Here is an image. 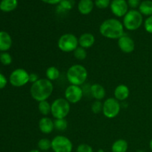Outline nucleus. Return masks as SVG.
I'll use <instances>...</instances> for the list:
<instances>
[{
	"label": "nucleus",
	"mask_w": 152,
	"mask_h": 152,
	"mask_svg": "<svg viewBox=\"0 0 152 152\" xmlns=\"http://www.w3.org/2000/svg\"><path fill=\"white\" fill-rule=\"evenodd\" d=\"M53 91V83L46 78L39 79L33 83L30 88L31 97L37 102L47 100Z\"/></svg>",
	"instance_id": "nucleus-1"
},
{
	"label": "nucleus",
	"mask_w": 152,
	"mask_h": 152,
	"mask_svg": "<svg viewBox=\"0 0 152 152\" xmlns=\"http://www.w3.org/2000/svg\"><path fill=\"white\" fill-rule=\"evenodd\" d=\"M99 33L105 38L118 39L124 35V26L123 22L117 19L111 18L102 22L99 26Z\"/></svg>",
	"instance_id": "nucleus-2"
},
{
	"label": "nucleus",
	"mask_w": 152,
	"mask_h": 152,
	"mask_svg": "<svg viewBox=\"0 0 152 152\" xmlns=\"http://www.w3.org/2000/svg\"><path fill=\"white\" fill-rule=\"evenodd\" d=\"M88 76L86 67L80 64H74L69 67L66 73V78L70 85L81 86L86 82Z\"/></svg>",
	"instance_id": "nucleus-3"
},
{
	"label": "nucleus",
	"mask_w": 152,
	"mask_h": 152,
	"mask_svg": "<svg viewBox=\"0 0 152 152\" xmlns=\"http://www.w3.org/2000/svg\"><path fill=\"white\" fill-rule=\"evenodd\" d=\"M143 23V16L136 9H132L123 16V24L124 28L130 31L139 29Z\"/></svg>",
	"instance_id": "nucleus-4"
},
{
	"label": "nucleus",
	"mask_w": 152,
	"mask_h": 152,
	"mask_svg": "<svg viewBox=\"0 0 152 152\" xmlns=\"http://www.w3.org/2000/svg\"><path fill=\"white\" fill-rule=\"evenodd\" d=\"M71 111V103L65 98H57L51 103V114L53 118L65 119Z\"/></svg>",
	"instance_id": "nucleus-5"
},
{
	"label": "nucleus",
	"mask_w": 152,
	"mask_h": 152,
	"mask_svg": "<svg viewBox=\"0 0 152 152\" xmlns=\"http://www.w3.org/2000/svg\"><path fill=\"white\" fill-rule=\"evenodd\" d=\"M57 46L59 50L64 53L74 52L79 47L78 38L71 33L64 34L58 39Z\"/></svg>",
	"instance_id": "nucleus-6"
},
{
	"label": "nucleus",
	"mask_w": 152,
	"mask_h": 152,
	"mask_svg": "<svg viewBox=\"0 0 152 152\" xmlns=\"http://www.w3.org/2000/svg\"><path fill=\"white\" fill-rule=\"evenodd\" d=\"M120 102L114 97H109L104 101L102 112L106 118L114 119L120 114Z\"/></svg>",
	"instance_id": "nucleus-7"
},
{
	"label": "nucleus",
	"mask_w": 152,
	"mask_h": 152,
	"mask_svg": "<svg viewBox=\"0 0 152 152\" xmlns=\"http://www.w3.org/2000/svg\"><path fill=\"white\" fill-rule=\"evenodd\" d=\"M51 149L53 152H72L73 143L67 137L57 135L52 139Z\"/></svg>",
	"instance_id": "nucleus-8"
},
{
	"label": "nucleus",
	"mask_w": 152,
	"mask_h": 152,
	"mask_svg": "<svg viewBox=\"0 0 152 152\" xmlns=\"http://www.w3.org/2000/svg\"><path fill=\"white\" fill-rule=\"evenodd\" d=\"M30 74L24 68L15 69L9 77V82L14 87H22L29 83Z\"/></svg>",
	"instance_id": "nucleus-9"
},
{
	"label": "nucleus",
	"mask_w": 152,
	"mask_h": 152,
	"mask_svg": "<svg viewBox=\"0 0 152 152\" xmlns=\"http://www.w3.org/2000/svg\"><path fill=\"white\" fill-rule=\"evenodd\" d=\"M84 92L80 86L70 85L65 88V99L71 104H76L83 99Z\"/></svg>",
	"instance_id": "nucleus-10"
},
{
	"label": "nucleus",
	"mask_w": 152,
	"mask_h": 152,
	"mask_svg": "<svg viewBox=\"0 0 152 152\" xmlns=\"http://www.w3.org/2000/svg\"><path fill=\"white\" fill-rule=\"evenodd\" d=\"M110 8L113 14L117 17H123L129 11V4L126 0H112Z\"/></svg>",
	"instance_id": "nucleus-11"
},
{
	"label": "nucleus",
	"mask_w": 152,
	"mask_h": 152,
	"mask_svg": "<svg viewBox=\"0 0 152 152\" xmlns=\"http://www.w3.org/2000/svg\"><path fill=\"white\" fill-rule=\"evenodd\" d=\"M117 45L119 48L124 53H131L134 50L135 42L131 37L125 34L118 39Z\"/></svg>",
	"instance_id": "nucleus-12"
},
{
	"label": "nucleus",
	"mask_w": 152,
	"mask_h": 152,
	"mask_svg": "<svg viewBox=\"0 0 152 152\" xmlns=\"http://www.w3.org/2000/svg\"><path fill=\"white\" fill-rule=\"evenodd\" d=\"M39 129L45 134H49L54 130V123L51 118L48 117H43L39 121Z\"/></svg>",
	"instance_id": "nucleus-13"
},
{
	"label": "nucleus",
	"mask_w": 152,
	"mask_h": 152,
	"mask_svg": "<svg viewBox=\"0 0 152 152\" xmlns=\"http://www.w3.org/2000/svg\"><path fill=\"white\" fill-rule=\"evenodd\" d=\"M79 46L85 49L91 48L95 43V37L91 33H84L82 34L78 38Z\"/></svg>",
	"instance_id": "nucleus-14"
},
{
	"label": "nucleus",
	"mask_w": 152,
	"mask_h": 152,
	"mask_svg": "<svg viewBox=\"0 0 152 152\" xmlns=\"http://www.w3.org/2000/svg\"><path fill=\"white\" fill-rule=\"evenodd\" d=\"M114 98L119 102H123L127 99L130 95V90L126 85H119L115 88L114 91Z\"/></svg>",
	"instance_id": "nucleus-15"
},
{
	"label": "nucleus",
	"mask_w": 152,
	"mask_h": 152,
	"mask_svg": "<svg viewBox=\"0 0 152 152\" xmlns=\"http://www.w3.org/2000/svg\"><path fill=\"white\" fill-rule=\"evenodd\" d=\"M90 94L94 99L101 101L105 98L106 92H105V88L102 85L95 83L91 86Z\"/></svg>",
	"instance_id": "nucleus-16"
},
{
	"label": "nucleus",
	"mask_w": 152,
	"mask_h": 152,
	"mask_svg": "<svg viewBox=\"0 0 152 152\" xmlns=\"http://www.w3.org/2000/svg\"><path fill=\"white\" fill-rule=\"evenodd\" d=\"M12 46V38L6 31H0V51L7 52Z\"/></svg>",
	"instance_id": "nucleus-17"
},
{
	"label": "nucleus",
	"mask_w": 152,
	"mask_h": 152,
	"mask_svg": "<svg viewBox=\"0 0 152 152\" xmlns=\"http://www.w3.org/2000/svg\"><path fill=\"white\" fill-rule=\"evenodd\" d=\"M94 3L92 0H80L77 4L79 12L83 15H88L91 13Z\"/></svg>",
	"instance_id": "nucleus-18"
},
{
	"label": "nucleus",
	"mask_w": 152,
	"mask_h": 152,
	"mask_svg": "<svg viewBox=\"0 0 152 152\" xmlns=\"http://www.w3.org/2000/svg\"><path fill=\"white\" fill-rule=\"evenodd\" d=\"M129 148V144L126 140L119 139L114 141L111 145L112 152H126Z\"/></svg>",
	"instance_id": "nucleus-19"
},
{
	"label": "nucleus",
	"mask_w": 152,
	"mask_h": 152,
	"mask_svg": "<svg viewBox=\"0 0 152 152\" xmlns=\"http://www.w3.org/2000/svg\"><path fill=\"white\" fill-rule=\"evenodd\" d=\"M18 0H1L0 1V10L3 12H10L17 7Z\"/></svg>",
	"instance_id": "nucleus-20"
},
{
	"label": "nucleus",
	"mask_w": 152,
	"mask_h": 152,
	"mask_svg": "<svg viewBox=\"0 0 152 152\" xmlns=\"http://www.w3.org/2000/svg\"><path fill=\"white\" fill-rule=\"evenodd\" d=\"M139 11L142 16L147 17L152 16V1L151 0H144L141 1L139 6Z\"/></svg>",
	"instance_id": "nucleus-21"
},
{
	"label": "nucleus",
	"mask_w": 152,
	"mask_h": 152,
	"mask_svg": "<svg viewBox=\"0 0 152 152\" xmlns=\"http://www.w3.org/2000/svg\"><path fill=\"white\" fill-rule=\"evenodd\" d=\"M46 79H48L50 81H55L58 80L60 77V71L56 67L50 66L47 68L45 71Z\"/></svg>",
	"instance_id": "nucleus-22"
},
{
	"label": "nucleus",
	"mask_w": 152,
	"mask_h": 152,
	"mask_svg": "<svg viewBox=\"0 0 152 152\" xmlns=\"http://www.w3.org/2000/svg\"><path fill=\"white\" fill-rule=\"evenodd\" d=\"M38 103V110L42 115L47 117L51 113V104L49 103L47 100L42 101Z\"/></svg>",
	"instance_id": "nucleus-23"
},
{
	"label": "nucleus",
	"mask_w": 152,
	"mask_h": 152,
	"mask_svg": "<svg viewBox=\"0 0 152 152\" xmlns=\"http://www.w3.org/2000/svg\"><path fill=\"white\" fill-rule=\"evenodd\" d=\"M37 146L39 151H48L51 148V140L47 138H42L38 141Z\"/></svg>",
	"instance_id": "nucleus-24"
},
{
	"label": "nucleus",
	"mask_w": 152,
	"mask_h": 152,
	"mask_svg": "<svg viewBox=\"0 0 152 152\" xmlns=\"http://www.w3.org/2000/svg\"><path fill=\"white\" fill-rule=\"evenodd\" d=\"M54 129L59 132H64L68 129V122L65 119H56L53 120Z\"/></svg>",
	"instance_id": "nucleus-25"
},
{
	"label": "nucleus",
	"mask_w": 152,
	"mask_h": 152,
	"mask_svg": "<svg viewBox=\"0 0 152 152\" xmlns=\"http://www.w3.org/2000/svg\"><path fill=\"white\" fill-rule=\"evenodd\" d=\"M73 53H74V56L77 60H85L86 59V57H87V51H86V49L80 47V46Z\"/></svg>",
	"instance_id": "nucleus-26"
},
{
	"label": "nucleus",
	"mask_w": 152,
	"mask_h": 152,
	"mask_svg": "<svg viewBox=\"0 0 152 152\" xmlns=\"http://www.w3.org/2000/svg\"><path fill=\"white\" fill-rule=\"evenodd\" d=\"M74 0H61L58 8H60L62 10H64V11H65V10H71L73 8V7H74Z\"/></svg>",
	"instance_id": "nucleus-27"
},
{
	"label": "nucleus",
	"mask_w": 152,
	"mask_h": 152,
	"mask_svg": "<svg viewBox=\"0 0 152 152\" xmlns=\"http://www.w3.org/2000/svg\"><path fill=\"white\" fill-rule=\"evenodd\" d=\"M0 62L4 65H9L12 62V56L7 52H1L0 53Z\"/></svg>",
	"instance_id": "nucleus-28"
},
{
	"label": "nucleus",
	"mask_w": 152,
	"mask_h": 152,
	"mask_svg": "<svg viewBox=\"0 0 152 152\" xmlns=\"http://www.w3.org/2000/svg\"><path fill=\"white\" fill-rule=\"evenodd\" d=\"M102 105L103 102L99 100H95L91 105V111L95 114H99L102 111Z\"/></svg>",
	"instance_id": "nucleus-29"
},
{
	"label": "nucleus",
	"mask_w": 152,
	"mask_h": 152,
	"mask_svg": "<svg viewBox=\"0 0 152 152\" xmlns=\"http://www.w3.org/2000/svg\"><path fill=\"white\" fill-rule=\"evenodd\" d=\"M94 4L99 9L107 8L111 4V0H95Z\"/></svg>",
	"instance_id": "nucleus-30"
},
{
	"label": "nucleus",
	"mask_w": 152,
	"mask_h": 152,
	"mask_svg": "<svg viewBox=\"0 0 152 152\" xmlns=\"http://www.w3.org/2000/svg\"><path fill=\"white\" fill-rule=\"evenodd\" d=\"M77 152H94V150L88 144L82 143L77 146Z\"/></svg>",
	"instance_id": "nucleus-31"
},
{
	"label": "nucleus",
	"mask_w": 152,
	"mask_h": 152,
	"mask_svg": "<svg viewBox=\"0 0 152 152\" xmlns=\"http://www.w3.org/2000/svg\"><path fill=\"white\" fill-rule=\"evenodd\" d=\"M144 28L148 34H152V16H148L144 22Z\"/></svg>",
	"instance_id": "nucleus-32"
},
{
	"label": "nucleus",
	"mask_w": 152,
	"mask_h": 152,
	"mask_svg": "<svg viewBox=\"0 0 152 152\" xmlns=\"http://www.w3.org/2000/svg\"><path fill=\"white\" fill-rule=\"evenodd\" d=\"M127 2L129 7H132V9H135L137 7H139L141 3V0H128Z\"/></svg>",
	"instance_id": "nucleus-33"
},
{
	"label": "nucleus",
	"mask_w": 152,
	"mask_h": 152,
	"mask_svg": "<svg viewBox=\"0 0 152 152\" xmlns=\"http://www.w3.org/2000/svg\"><path fill=\"white\" fill-rule=\"evenodd\" d=\"M7 84V80L4 75L0 73V89H3Z\"/></svg>",
	"instance_id": "nucleus-34"
},
{
	"label": "nucleus",
	"mask_w": 152,
	"mask_h": 152,
	"mask_svg": "<svg viewBox=\"0 0 152 152\" xmlns=\"http://www.w3.org/2000/svg\"><path fill=\"white\" fill-rule=\"evenodd\" d=\"M39 80V78L38 74H35V73H31V74H30V75H29V83H31V84L36 83V82L38 81Z\"/></svg>",
	"instance_id": "nucleus-35"
},
{
	"label": "nucleus",
	"mask_w": 152,
	"mask_h": 152,
	"mask_svg": "<svg viewBox=\"0 0 152 152\" xmlns=\"http://www.w3.org/2000/svg\"><path fill=\"white\" fill-rule=\"evenodd\" d=\"M41 1L48 4H57L60 3L61 0H41Z\"/></svg>",
	"instance_id": "nucleus-36"
},
{
	"label": "nucleus",
	"mask_w": 152,
	"mask_h": 152,
	"mask_svg": "<svg viewBox=\"0 0 152 152\" xmlns=\"http://www.w3.org/2000/svg\"><path fill=\"white\" fill-rule=\"evenodd\" d=\"M149 148H150V149H151L152 151V138H151V140H150V142H149Z\"/></svg>",
	"instance_id": "nucleus-37"
},
{
	"label": "nucleus",
	"mask_w": 152,
	"mask_h": 152,
	"mask_svg": "<svg viewBox=\"0 0 152 152\" xmlns=\"http://www.w3.org/2000/svg\"><path fill=\"white\" fill-rule=\"evenodd\" d=\"M28 152H40V151L39 149H32Z\"/></svg>",
	"instance_id": "nucleus-38"
},
{
	"label": "nucleus",
	"mask_w": 152,
	"mask_h": 152,
	"mask_svg": "<svg viewBox=\"0 0 152 152\" xmlns=\"http://www.w3.org/2000/svg\"><path fill=\"white\" fill-rule=\"evenodd\" d=\"M137 152H145V151H143V150H138Z\"/></svg>",
	"instance_id": "nucleus-39"
},
{
	"label": "nucleus",
	"mask_w": 152,
	"mask_h": 152,
	"mask_svg": "<svg viewBox=\"0 0 152 152\" xmlns=\"http://www.w3.org/2000/svg\"><path fill=\"white\" fill-rule=\"evenodd\" d=\"M98 152H104V151L102 149H99V151H98Z\"/></svg>",
	"instance_id": "nucleus-40"
},
{
	"label": "nucleus",
	"mask_w": 152,
	"mask_h": 152,
	"mask_svg": "<svg viewBox=\"0 0 152 152\" xmlns=\"http://www.w3.org/2000/svg\"><path fill=\"white\" fill-rule=\"evenodd\" d=\"M43 152H50V151H43Z\"/></svg>",
	"instance_id": "nucleus-41"
}]
</instances>
